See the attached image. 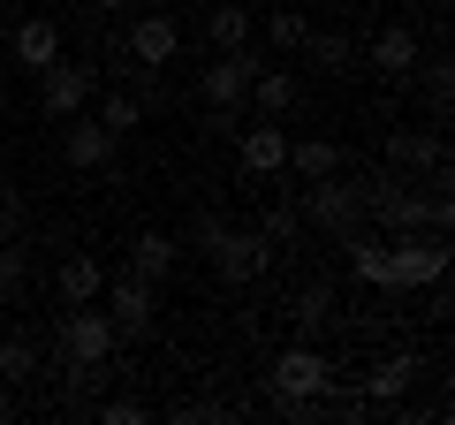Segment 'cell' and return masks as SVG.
Wrapping results in <instances>:
<instances>
[{"label":"cell","mask_w":455,"mask_h":425,"mask_svg":"<svg viewBox=\"0 0 455 425\" xmlns=\"http://www.w3.org/2000/svg\"><path fill=\"white\" fill-rule=\"evenodd\" d=\"M16 418H23V395H16V388H0V425H16Z\"/></svg>","instance_id":"cell-31"},{"label":"cell","mask_w":455,"mask_h":425,"mask_svg":"<svg viewBox=\"0 0 455 425\" xmlns=\"http://www.w3.org/2000/svg\"><path fill=\"white\" fill-rule=\"evenodd\" d=\"M259 236H266L274 251H296V244H304V212H296V205H266Z\"/></svg>","instance_id":"cell-26"},{"label":"cell","mask_w":455,"mask_h":425,"mask_svg":"<svg viewBox=\"0 0 455 425\" xmlns=\"http://www.w3.org/2000/svg\"><path fill=\"white\" fill-rule=\"evenodd\" d=\"M387 167L395 175H433V167H448V145H440V130H395Z\"/></svg>","instance_id":"cell-13"},{"label":"cell","mask_w":455,"mask_h":425,"mask_svg":"<svg viewBox=\"0 0 455 425\" xmlns=\"http://www.w3.org/2000/svg\"><path fill=\"white\" fill-rule=\"evenodd\" d=\"M296 53H304L311 68H334V76H341V68H357V38H349V31H304Z\"/></svg>","instance_id":"cell-23"},{"label":"cell","mask_w":455,"mask_h":425,"mask_svg":"<svg viewBox=\"0 0 455 425\" xmlns=\"http://www.w3.org/2000/svg\"><path fill=\"white\" fill-rule=\"evenodd\" d=\"M92 8H99V16H130L137 0H92Z\"/></svg>","instance_id":"cell-32"},{"label":"cell","mask_w":455,"mask_h":425,"mask_svg":"<svg viewBox=\"0 0 455 425\" xmlns=\"http://www.w3.org/2000/svg\"><path fill=\"white\" fill-rule=\"evenodd\" d=\"M0 167H8V145H0Z\"/></svg>","instance_id":"cell-34"},{"label":"cell","mask_w":455,"mask_h":425,"mask_svg":"<svg viewBox=\"0 0 455 425\" xmlns=\"http://www.w3.org/2000/svg\"><path fill=\"white\" fill-rule=\"evenodd\" d=\"M289 175H296V182L341 175V145H326V137H289Z\"/></svg>","instance_id":"cell-21"},{"label":"cell","mask_w":455,"mask_h":425,"mask_svg":"<svg viewBox=\"0 0 455 425\" xmlns=\"http://www.w3.org/2000/svg\"><path fill=\"white\" fill-rule=\"evenodd\" d=\"M182 53V23H175V8H145V16L130 23V61L137 68H167Z\"/></svg>","instance_id":"cell-10"},{"label":"cell","mask_w":455,"mask_h":425,"mask_svg":"<svg viewBox=\"0 0 455 425\" xmlns=\"http://www.w3.org/2000/svg\"><path fill=\"white\" fill-rule=\"evenodd\" d=\"M418 76H425V107H433V115H448V99H455L448 61H418Z\"/></svg>","instance_id":"cell-29"},{"label":"cell","mask_w":455,"mask_h":425,"mask_svg":"<svg viewBox=\"0 0 455 425\" xmlns=\"http://www.w3.org/2000/svg\"><path fill=\"white\" fill-rule=\"evenodd\" d=\"M99 122H107L114 137H130L137 122H145V99H137V92H107V107H99Z\"/></svg>","instance_id":"cell-28"},{"label":"cell","mask_w":455,"mask_h":425,"mask_svg":"<svg viewBox=\"0 0 455 425\" xmlns=\"http://www.w3.org/2000/svg\"><path fill=\"white\" fill-rule=\"evenodd\" d=\"M433 281H448V229L387 236V289H433Z\"/></svg>","instance_id":"cell-4"},{"label":"cell","mask_w":455,"mask_h":425,"mask_svg":"<svg viewBox=\"0 0 455 425\" xmlns=\"http://www.w3.org/2000/svg\"><path fill=\"white\" fill-rule=\"evenodd\" d=\"M190 236H197V251L212 259V274H220L228 289H251V281H266V274H274V259H281V251L266 244L259 229H228L220 212H197V229H190Z\"/></svg>","instance_id":"cell-1"},{"label":"cell","mask_w":455,"mask_h":425,"mask_svg":"<svg viewBox=\"0 0 455 425\" xmlns=\"http://www.w3.org/2000/svg\"><path fill=\"white\" fill-rule=\"evenodd\" d=\"M296 212H304V229H319V236H334V244H341V236L364 229V182L357 175H326V182H311V190H304V205H296Z\"/></svg>","instance_id":"cell-5"},{"label":"cell","mask_w":455,"mask_h":425,"mask_svg":"<svg viewBox=\"0 0 455 425\" xmlns=\"http://www.w3.org/2000/svg\"><path fill=\"white\" fill-rule=\"evenodd\" d=\"M235 160H243V175H251V182H266V175H289V130H281L274 115H259V122H235Z\"/></svg>","instance_id":"cell-8"},{"label":"cell","mask_w":455,"mask_h":425,"mask_svg":"<svg viewBox=\"0 0 455 425\" xmlns=\"http://www.w3.org/2000/svg\"><path fill=\"white\" fill-rule=\"evenodd\" d=\"M53 61H61V23L53 16H23L16 23V68L38 76V68H53Z\"/></svg>","instance_id":"cell-18"},{"label":"cell","mask_w":455,"mask_h":425,"mask_svg":"<svg viewBox=\"0 0 455 425\" xmlns=\"http://www.w3.org/2000/svg\"><path fill=\"white\" fill-rule=\"evenodd\" d=\"M304 31H311L304 8H274V16H266V46H274V53H296V46H304Z\"/></svg>","instance_id":"cell-27"},{"label":"cell","mask_w":455,"mask_h":425,"mask_svg":"<svg viewBox=\"0 0 455 425\" xmlns=\"http://www.w3.org/2000/svg\"><path fill=\"white\" fill-rule=\"evenodd\" d=\"M38 8H61V0H38Z\"/></svg>","instance_id":"cell-33"},{"label":"cell","mask_w":455,"mask_h":425,"mask_svg":"<svg viewBox=\"0 0 455 425\" xmlns=\"http://www.w3.org/2000/svg\"><path fill=\"white\" fill-rule=\"evenodd\" d=\"M418 373H425V357H418V349H395V357H379L372 365V373H364V403H395V395H410V388H418Z\"/></svg>","instance_id":"cell-15"},{"label":"cell","mask_w":455,"mask_h":425,"mask_svg":"<svg viewBox=\"0 0 455 425\" xmlns=\"http://www.w3.org/2000/svg\"><path fill=\"white\" fill-rule=\"evenodd\" d=\"M418 61H425L418 31H410V23H379V38H372V68H379V76L410 84V76H418Z\"/></svg>","instance_id":"cell-12"},{"label":"cell","mask_w":455,"mask_h":425,"mask_svg":"<svg viewBox=\"0 0 455 425\" xmlns=\"http://www.w3.org/2000/svg\"><path fill=\"white\" fill-rule=\"evenodd\" d=\"M259 46H228V53H212V68L197 76V99L212 107V130H235L243 122V107H251V76H259Z\"/></svg>","instance_id":"cell-2"},{"label":"cell","mask_w":455,"mask_h":425,"mask_svg":"<svg viewBox=\"0 0 455 425\" xmlns=\"http://www.w3.org/2000/svg\"><path fill=\"white\" fill-rule=\"evenodd\" d=\"M266 388H274V403H304V395H326L334 388V357L311 342H289L274 357V373H266Z\"/></svg>","instance_id":"cell-6"},{"label":"cell","mask_w":455,"mask_h":425,"mask_svg":"<svg viewBox=\"0 0 455 425\" xmlns=\"http://www.w3.org/2000/svg\"><path fill=\"white\" fill-rule=\"evenodd\" d=\"M205 38H212V53H228V46H251V8H212L205 16Z\"/></svg>","instance_id":"cell-25"},{"label":"cell","mask_w":455,"mask_h":425,"mask_svg":"<svg viewBox=\"0 0 455 425\" xmlns=\"http://www.w3.org/2000/svg\"><path fill=\"white\" fill-rule=\"evenodd\" d=\"M99 289H107V266H99L92 251H68V259L53 266V296H61V304H99Z\"/></svg>","instance_id":"cell-16"},{"label":"cell","mask_w":455,"mask_h":425,"mask_svg":"<svg viewBox=\"0 0 455 425\" xmlns=\"http://www.w3.org/2000/svg\"><path fill=\"white\" fill-rule=\"evenodd\" d=\"M175 259H182V244H175L167 229H152V236H137V244H130V274H137V281H152V289L175 274Z\"/></svg>","instance_id":"cell-19"},{"label":"cell","mask_w":455,"mask_h":425,"mask_svg":"<svg viewBox=\"0 0 455 425\" xmlns=\"http://www.w3.org/2000/svg\"><path fill=\"white\" fill-rule=\"evenodd\" d=\"M341 289H334V281H326V274H311V281H296V289H289V319H296V327H304V334H319V327H334V319H341Z\"/></svg>","instance_id":"cell-14"},{"label":"cell","mask_w":455,"mask_h":425,"mask_svg":"<svg viewBox=\"0 0 455 425\" xmlns=\"http://www.w3.org/2000/svg\"><path fill=\"white\" fill-rule=\"evenodd\" d=\"M38 373H46V349H38V334H0V388H38Z\"/></svg>","instance_id":"cell-17"},{"label":"cell","mask_w":455,"mask_h":425,"mask_svg":"<svg viewBox=\"0 0 455 425\" xmlns=\"http://www.w3.org/2000/svg\"><path fill=\"white\" fill-rule=\"evenodd\" d=\"M114 152H122V137H114L99 115H68V122H61V160H68V167L92 175V167H114Z\"/></svg>","instance_id":"cell-11"},{"label":"cell","mask_w":455,"mask_h":425,"mask_svg":"<svg viewBox=\"0 0 455 425\" xmlns=\"http://www.w3.org/2000/svg\"><path fill=\"white\" fill-rule=\"evenodd\" d=\"M107 319L122 327V342H137V334H152V311H160V289L152 281H137V274H122V281H107Z\"/></svg>","instance_id":"cell-9"},{"label":"cell","mask_w":455,"mask_h":425,"mask_svg":"<svg viewBox=\"0 0 455 425\" xmlns=\"http://www.w3.org/2000/svg\"><path fill=\"white\" fill-rule=\"evenodd\" d=\"M114 349H122V327L107 311L61 304V319H53V365H114Z\"/></svg>","instance_id":"cell-3"},{"label":"cell","mask_w":455,"mask_h":425,"mask_svg":"<svg viewBox=\"0 0 455 425\" xmlns=\"http://www.w3.org/2000/svg\"><path fill=\"white\" fill-rule=\"evenodd\" d=\"M23 289H31V251L23 236H0V304H16Z\"/></svg>","instance_id":"cell-24"},{"label":"cell","mask_w":455,"mask_h":425,"mask_svg":"<svg viewBox=\"0 0 455 425\" xmlns=\"http://www.w3.org/2000/svg\"><path fill=\"white\" fill-rule=\"evenodd\" d=\"M296 99H304V84H296V68H259V76H251V107H259V115H289Z\"/></svg>","instance_id":"cell-22"},{"label":"cell","mask_w":455,"mask_h":425,"mask_svg":"<svg viewBox=\"0 0 455 425\" xmlns=\"http://www.w3.org/2000/svg\"><path fill=\"white\" fill-rule=\"evenodd\" d=\"M152 403H130V395H114V403H99V425H145Z\"/></svg>","instance_id":"cell-30"},{"label":"cell","mask_w":455,"mask_h":425,"mask_svg":"<svg viewBox=\"0 0 455 425\" xmlns=\"http://www.w3.org/2000/svg\"><path fill=\"white\" fill-rule=\"evenodd\" d=\"M341 251H349V281H364V289H387V236L357 229V236H341Z\"/></svg>","instance_id":"cell-20"},{"label":"cell","mask_w":455,"mask_h":425,"mask_svg":"<svg viewBox=\"0 0 455 425\" xmlns=\"http://www.w3.org/2000/svg\"><path fill=\"white\" fill-rule=\"evenodd\" d=\"M92 92H99V68H92V61H53V68H38V115H46V122L84 115Z\"/></svg>","instance_id":"cell-7"}]
</instances>
